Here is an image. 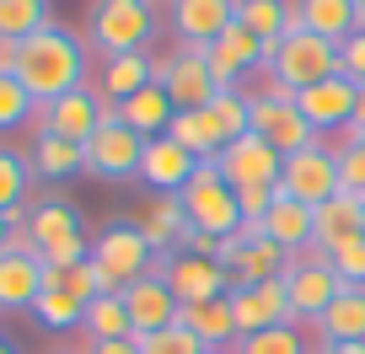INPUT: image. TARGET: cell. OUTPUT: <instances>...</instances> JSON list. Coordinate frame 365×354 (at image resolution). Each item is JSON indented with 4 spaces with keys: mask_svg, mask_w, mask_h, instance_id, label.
<instances>
[{
    "mask_svg": "<svg viewBox=\"0 0 365 354\" xmlns=\"http://www.w3.org/2000/svg\"><path fill=\"white\" fill-rule=\"evenodd\" d=\"M140 156H145V140L118 118V103H108L97 135L86 140V172L103 183H129V177H140Z\"/></svg>",
    "mask_w": 365,
    "mask_h": 354,
    "instance_id": "cell-6",
    "label": "cell"
},
{
    "mask_svg": "<svg viewBox=\"0 0 365 354\" xmlns=\"http://www.w3.org/2000/svg\"><path fill=\"white\" fill-rule=\"evenodd\" d=\"M365 236V199L360 194H333L328 204H317V252H339L344 241H360Z\"/></svg>",
    "mask_w": 365,
    "mask_h": 354,
    "instance_id": "cell-22",
    "label": "cell"
},
{
    "mask_svg": "<svg viewBox=\"0 0 365 354\" xmlns=\"http://www.w3.org/2000/svg\"><path fill=\"white\" fill-rule=\"evenodd\" d=\"M0 354H16V343H6V338H0Z\"/></svg>",
    "mask_w": 365,
    "mask_h": 354,
    "instance_id": "cell-51",
    "label": "cell"
},
{
    "mask_svg": "<svg viewBox=\"0 0 365 354\" xmlns=\"http://www.w3.org/2000/svg\"><path fill=\"white\" fill-rule=\"evenodd\" d=\"M339 76H349L354 86L365 80V27H360L354 38H344V43H339Z\"/></svg>",
    "mask_w": 365,
    "mask_h": 354,
    "instance_id": "cell-44",
    "label": "cell"
},
{
    "mask_svg": "<svg viewBox=\"0 0 365 354\" xmlns=\"http://www.w3.org/2000/svg\"><path fill=\"white\" fill-rule=\"evenodd\" d=\"M172 27L188 48H210L226 27H237V0H172Z\"/></svg>",
    "mask_w": 365,
    "mask_h": 354,
    "instance_id": "cell-18",
    "label": "cell"
},
{
    "mask_svg": "<svg viewBox=\"0 0 365 354\" xmlns=\"http://www.w3.org/2000/svg\"><path fill=\"white\" fill-rule=\"evenodd\" d=\"M103 113H108V103L91 86H76V92H65V97H54V103H43L38 108V135H59V140H76V145H86L91 135H97V124H103Z\"/></svg>",
    "mask_w": 365,
    "mask_h": 354,
    "instance_id": "cell-13",
    "label": "cell"
},
{
    "mask_svg": "<svg viewBox=\"0 0 365 354\" xmlns=\"http://www.w3.org/2000/svg\"><path fill=\"white\" fill-rule=\"evenodd\" d=\"M339 188L365 199V140H354L349 150H339Z\"/></svg>",
    "mask_w": 365,
    "mask_h": 354,
    "instance_id": "cell-43",
    "label": "cell"
},
{
    "mask_svg": "<svg viewBox=\"0 0 365 354\" xmlns=\"http://www.w3.org/2000/svg\"><path fill=\"white\" fill-rule=\"evenodd\" d=\"M150 80H156V59L150 54H118V59H103V86H97V97H103V103H124V97L145 92Z\"/></svg>",
    "mask_w": 365,
    "mask_h": 354,
    "instance_id": "cell-30",
    "label": "cell"
},
{
    "mask_svg": "<svg viewBox=\"0 0 365 354\" xmlns=\"http://www.w3.org/2000/svg\"><path fill=\"white\" fill-rule=\"evenodd\" d=\"M48 22V0H0V38L11 43H27L33 33H43Z\"/></svg>",
    "mask_w": 365,
    "mask_h": 354,
    "instance_id": "cell-36",
    "label": "cell"
},
{
    "mask_svg": "<svg viewBox=\"0 0 365 354\" xmlns=\"http://www.w3.org/2000/svg\"><path fill=\"white\" fill-rule=\"evenodd\" d=\"M194 172H199V161L188 156L172 135L145 140V156H140V183H150L156 194H182Z\"/></svg>",
    "mask_w": 365,
    "mask_h": 354,
    "instance_id": "cell-20",
    "label": "cell"
},
{
    "mask_svg": "<svg viewBox=\"0 0 365 354\" xmlns=\"http://www.w3.org/2000/svg\"><path fill=\"white\" fill-rule=\"evenodd\" d=\"M43 296V258L0 252V311H33Z\"/></svg>",
    "mask_w": 365,
    "mask_h": 354,
    "instance_id": "cell-23",
    "label": "cell"
},
{
    "mask_svg": "<svg viewBox=\"0 0 365 354\" xmlns=\"http://www.w3.org/2000/svg\"><path fill=\"white\" fill-rule=\"evenodd\" d=\"M86 343H108V338H135V322H129L124 296H97L86 306Z\"/></svg>",
    "mask_w": 365,
    "mask_h": 354,
    "instance_id": "cell-33",
    "label": "cell"
},
{
    "mask_svg": "<svg viewBox=\"0 0 365 354\" xmlns=\"http://www.w3.org/2000/svg\"><path fill=\"white\" fill-rule=\"evenodd\" d=\"M161 279L172 285L178 306H199V301H220L231 296V274L220 258H194V252H156L150 263Z\"/></svg>",
    "mask_w": 365,
    "mask_h": 354,
    "instance_id": "cell-7",
    "label": "cell"
},
{
    "mask_svg": "<svg viewBox=\"0 0 365 354\" xmlns=\"http://www.w3.org/2000/svg\"><path fill=\"white\" fill-rule=\"evenodd\" d=\"M86 33L103 59L145 54V43L156 38V0H97Z\"/></svg>",
    "mask_w": 365,
    "mask_h": 354,
    "instance_id": "cell-3",
    "label": "cell"
},
{
    "mask_svg": "<svg viewBox=\"0 0 365 354\" xmlns=\"http://www.w3.org/2000/svg\"><path fill=\"white\" fill-rule=\"evenodd\" d=\"M33 183V161L16 156V150H0V215H16Z\"/></svg>",
    "mask_w": 365,
    "mask_h": 354,
    "instance_id": "cell-39",
    "label": "cell"
},
{
    "mask_svg": "<svg viewBox=\"0 0 365 354\" xmlns=\"http://www.w3.org/2000/svg\"><path fill=\"white\" fill-rule=\"evenodd\" d=\"M16 80L38 97V108L76 92V86H86V48H81V38L65 33V27L33 33L22 43V59H16Z\"/></svg>",
    "mask_w": 365,
    "mask_h": 354,
    "instance_id": "cell-1",
    "label": "cell"
},
{
    "mask_svg": "<svg viewBox=\"0 0 365 354\" xmlns=\"http://www.w3.org/2000/svg\"><path fill=\"white\" fill-rule=\"evenodd\" d=\"M354 11H360V27H365V0H354Z\"/></svg>",
    "mask_w": 365,
    "mask_h": 354,
    "instance_id": "cell-52",
    "label": "cell"
},
{
    "mask_svg": "<svg viewBox=\"0 0 365 354\" xmlns=\"http://www.w3.org/2000/svg\"><path fill=\"white\" fill-rule=\"evenodd\" d=\"M27 161H33L38 177H76V172H86V145L59 140V135H38Z\"/></svg>",
    "mask_w": 365,
    "mask_h": 354,
    "instance_id": "cell-32",
    "label": "cell"
},
{
    "mask_svg": "<svg viewBox=\"0 0 365 354\" xmlns=\"http://www.w3.org/2000/svg\"><path fill=\"white\" fill-rule=\"evenodd\" d=\"M263 236L279 241V247L296 258V252H307L312 241H317V209L274 188V204H269V215H263Z\"/></svg>",
    "mask_w": 365,
    "mask_h": 354,
    "instance_id": "cell-21",
    "label": "cell"
},
{
    "mask_svg": "<svg viewBox=\"0 0 365 354\" xmlns=\"http://www.w3.org/2000/svg\"><path fill=\"white\" fill-rule=\"evenodd\" d=\"M210 113H215V124H220V135H226V145H231V140H242V135H252V97L242 92V86H231V92H215V97H210Z\"/></svg>",
    "mask_w": 365,
    "mask_h": 354,
    "instance_id": "cell-37",
    "label": "cell"
},
{
    "mask_svg": "<svg viewBox=\"0 0 365 354\" xmlns=\"http://www.w3.org/2000/svg\"><path fill=\"white\" fill-rule=\"evenodd\" d=\"M38 118V97L16 76H0V129H22Z\"/></svg>",
    "mask_w": 365,
    "mask_h": 354,
    "instance_id": "cell-40",
    "label": "cell"
},
{
    "mask_svg": "<svg viewBox=\"0 0 365 354\" xmlns=\"http://www.w3.org/2000/svg\"><path fill=\"white\" fill-rule=\"evenodd\" d=\"M81 354H140L135 338H108V343H86Z\"/></svg>",
    "mask_w": 365,
    "mask_h": 354,
    "instance_id": "cell-46",
    "label": "cell"
},
{
    "mask_svg": "<svg viewBox=\"0 0 365 354\" xmlns=\"http://www.w3.org/2000/svg\"><path fill=\"white\" fill-rule=\"evenodd\" d=\"M33 317L43 322L48 333H76L81 322H86V306H81L76 296H65V290H48V285H43V296H38Z\"/></svg>",
    "mask_w": 365,
    "mask_h": 354,
    "instance_id": "cell-38",
    "label": "cell"
},
{
    "mask_svg": "<svg viewBox=\"0 0 365 354\" xmlns=\"http://www.w3.org/2000/svg\"><path fill=\"white\" fill-rule=\"evenodd\" d=\"M317 354H365V343H322L317 338Z\"/></svg>",
    "mask_w": 365,
    "mask_h": 354,
    "instance_id": "cell-48",
    "label": "cell"
},
{
    "mask_svg": "<svg viewBox=\"0 0 365 354\" xmlns=\"http://www.w3.org/2000/svg\"><path fill=\"white\" fill-rule=\"evenodd\" d=\"M252 135H263L279 156H296V150L317 145V129L301 118L296 97H252Z\"/></svg>",
    "mask_w": 365,
    "mask_h": 354,
    "instance_id": "cell-15",
    "label": "cell"
},
{
    "mask_svg": "<svg viewBox=\"0 0 365 354\" xmlns=\"http://www.w3.org/2000/svg\"><path fill=\"white\" fill-rule=\"evenodd\" d=\"M16 59H22V43L0 38V76H16Z\"/></svg>",
    "mask_w": 365,
    "mask_h": 354,
    "instance_id": "cell-47",
    "label": "cell"
},
{
    "mask_svg": "<svg viewBox=\"0 0 365 354\" xmlns=\"http://www.w3.org/2000/svg\"><path fill=\"white\" fill-rule=\"evenodd\" d=\"M354 97H360V86H354L349 76H328V80H317V86H307V92H296V108L322 135V129H349L354 124Z\"/></svg>",
    "mask_w": 365,
    "mask_h": 354,
    "instance_id": "cell-16",
    "label": "cell"
},
{
    "mask_svg": "<svg viewBox=\"0 0 365 354\" xmlns=\"http://www.w3.org/2000/svg\"><path fill=\"white\" fill-rule=\"evenodd\" d=\"M296 6H301L307 33L328 38V43H344V38L360 33V11H354V0H296Z\"/></svg>",
    "mask_w": 365,
    "mask_h": 354,
    "instance_id": "cell-31",
    "label": "cell"
},
{
    "mask_svg": "<svg viewBox=\"0 0 365 354\" xmlns=\"http://www.w3.org/2000/svg\"><path fill=\"white\" fill-rule=\"evenodd\" d=\"M156 80L167 86V97H172L178 113H188V108H210V97L220 92L215 76H210L205 48H188V43L172 48L167 59H156Z\"/></svg>",
    "mask_w": 365,
    "mask_h": 354,
    "instance_id": "cell-11",
    "label": "cell"
},
{
    "mask_svg": "<svg viewBox=\"0 0 365 354\" xmlns=\"http://www.w3.org/2000/svg\"><path fill=\"white\" fill-rule=\"evenodd\" d=\"M263 70H269V80H263L258 97H296L307 86H317V80L339 76V43H328V38L301 27V33L263 48Z\"/></svg>",
    "mask_w": 365,
    "mask_h": 354,
    "instance_id": "cell-2",
    "label": "cell"
},
{
    "mask_svg": "<svg viewBox=\"0 0 365 354\" xmlns=\"http://www.w3.org/2000/svg\"><path fill=\"white\" fill-rule=\"evenodd\" d=\"M135 343H140V354H210L182 322H172V328H161V333H145V338H135Z\"/></svg>",
    "mask_w": 365,
    "mask_h": 354,
    "instance_id": "cell-41",
    "label": "cell"
},
{
    "mask_svg": "<svg viewBox=\"0 0 365 354\" xmlns=\"http://www.w3.org/2000/svg\"><path fill=\"white\" fill-rule=\"evenodd\" d=\"M182 209H188V226L194 231H210L215 241L237 236L242 231V204H237V188L220 177L215 161H199V172L188 177V188H182Z\"/></svg>",
    "mask_w": 365,
    "mask_h": 354,
    "instance_id": "cell-4",
    "label": "cell"
},
{
    "mask_svg": "<svg viewBox=\"0 0 365 354\" xmlns=\"http://www.w3.org/2000/svg\"><path fill=\"white\" fill-rule=\"evenodd\" d=\"M279 194L301 199V204H328L333 194H339V156H333V145H307L296 150V156H285V172H279Z\"/></svg>",
    "mask_w": 365,
    "mask_h": 354,
    "instance_id": "cell-9",
    "label": "cell"
},
{
    "mask_svg": "<svg viewBox=\"0 0 365 354\" xmlns=\"http://www.w3.org/2000/svg\"><path fill=\"white\" fill-rule=\"evenodd\" d=\"M285 290H290V311H296V322H317L322 311L333 306V296L344 290V279H339V269L328 263V252L307 247V252L290 258Z\"/></svg>",
    "mask_w": 365,
    "mask_h": 354,
    "instance_id": "cell-8",
    "label": "cell"
},
{
    "mask_svg": "<svg viewBox=\"0 0 365 354\" xmlns=\"http://www.w3.org/2000/svg\"><path fill=\"white\" fill-rule=\"evenodd\" d=\"M226 354H317V343L301 333V322H285V328L252 333V338H237Z\"/></svg>",
    "mask_w": 365,
    "mask_h": 354,
    "instance_id": "cell-34",
    "label": "cell"
},
{
    "mask_svg": "<svg viewBox=\"0 0 365 354\" xmlns=\"http://www.w3.org/2000/svg\"><path fill=\"white\" fill-rule=\"evenodd\" d=\"M349 129H360V135H365V80H360V97H354V124Z\"/></svg>",
    "mask_w": 365,
    "mask_h": 354,
    "instance_id": "cell-49",
    "label": "cell"
},
{
    "mask_svg": "<svg viewBox=\"0 0 365 354\" xmlns=\"http://www.w3.org/2000/svg\"><path fill=\"white\" fill-rule=\"evenodd\" d=\"M312 328H317L322 343H365V290L344 285L339 296H333V306L322 311Z\"/></svg>",
    "mask_w": 365,
    "mask_h": 354,
    "instance_id": "cell-27",
    "label": "cell"
},
{
    "mask_svg": "<svg viewBox=\"0 0 365 354\" xmlns=\"http://www.w3.org/2000/svg\"><path fill=\"white\" fill-rule=\"evenodd\" d=\"M178 322L194 333L210 354H226L231 343H237V317H231V301L226 296H220V301H199V306H182Z\"/></svg>",
    "mask_w": 365,
    "mask_h": 354,
    "instance_id": "cell-25",
    "label": "cell"
},
{
    "mask_svg": "<svg viewBox=\"0 0 365 354\" xmlns=\"http://www.w3.org/2000/svg\"><path fill=\"white\" fill-rule=\"evenodd\" d=\"M167 135L178 140V145L188 150L194 161H215L220 150H226V135H220V124H215V113H210V108H188V113H172Z\"/></svg>",
    "mask_w": 365,
    "mask_h": 354,
    "instance_id": "cell-29",
    "label": "cell"
},
{
    "mask_svg": "<svg viewBox=\"0 0 365 354\" xmlns=\"http://www.w3.org/2000/svg\"><path fill=\"white\" fill-rule=\"evenodd\" d=\"M172 113H178V108H172V97H167V86H161V80H150L145 92H135V97H124V103H118V118H124L140 140L167 135Z\"/></svg>",
    "mask_w": 365,
    "mask_h": 354,
    "instance_id": "cell-28",
    "label": "cell"
},
{
    "mask_svg": "<svg viewBox=\"0 0 365 354\" xmlns=\"http://www.w3.org/2000/svg\"><path fill=\"white\" fill-rule=\"evenodd\" d=\"M220 263H226L231 285H258V279H285L290 269V252L269 236H226L220 241Z\"/></svg>",
    "mask_w": 365,
    "mask_h": 354,
    "instance_id": "cell-14",
    "label": "cell"
},
{
    "mask_svg": "<svg viewBox=\"0 0 365 354\" xmlns=\"http://www.w3.org/2000/svg\"><path fill=\"white\" fill-rule=\"evenodd\" d=\"M328 263L339 269V279H344V285L365 290V236H360V241H344L339 252H328Z\"/></svg>",
    "mask_w": 365,
    "mask_h": 354,
    "instance_id": "cell-42",
    "label": "cell"
},
{
    "mask_svg": "<svg viewBox=\"0 0 365 354\" xmlns=\"http://www.w3.org/2000/svg\"><path fill=\"white\" fill-rule=\"evenodd\" d=\"M205 59H210V76H215V86L220 92H231L247 70H263V43L247 33V27H226V33L215 38V43L205 48Z\"/></svg>",
    "mask_w": 365,
    "mask_h": 354,
    "instance_id": "cell-17",
    "label": "cell"
},
{
    "mask_svg": "<svg viewBox=\"0 0 365 354\" xmlns=\"http://www.w3.org/2000/svg\"><path fill=\"white\" fill-rule=\"evenodd\" d=\"M237 204H242V226H263V215L274 204V188H242Z\"/></svg>",
    "mask_w": 365,
    "mask_h": 354,
    "instance_id": "cell-45",
    "label": "cell"
},
{
    "mask_svg": "<svg viewBox=\"0 0 365 354\" xmlns=\"http://www.w3.org/2000/svg\"><path fill=\"white\" fill-rule=\"evenodd\" d=\"M124 306H129V322H135V338L172 328V322H178V311H182V306H178V296H172V285L156 274V269L124 290Z\"/></svg>",
    "mask_w": 365,
    "mask_h": 354,
    "instance_id": "cell-19",
    "label": "cell"
},
{
    "mask_svg": "<svg viewBox=\"0 0 365 354\" xmlns=\"http://www.w3.org/2000/svg\"><path fill=\"white\" fill-rule=\"evenodd\" d=\"M150 263H156V252H150V241L135 226H108L103 236L91 241V269H97L108 296H124L135 279L150 274Z\"/></svg>",
    "mask_w": 365,
    "mask_h": 354,
    "instance_id": "cell-5",
    "label": "cell"
},
{
    "mask_svg": "<svg viewBox=\"0 0 365 354\" xmlns=\"http://www.w3.org/2000/svg\"><path fill=\"white\" fill-rule=\"evenodd\" d=\"M135 231L150 241V252H178L182 231H188V209L178 194H150L135 215Z\"/></svg>",
    "mask_w": 365,
    "mask_h": 354,
    "instance_id": "cell-24",
    "label": "cell"
},
{
    "mask_svg": "<svg viewBox=\"0 0 365 354\" xmlns=\"http://www.w3.org/2000/svg\"><path fill=\"white\" fill-rule=\"evenodd\" d=\"M226 301H231V317H237V338H252V333H269V328H285V322H296L285 279L231 285V296H226Z\"/></svg>",
    "mask_w": 365,
    "mask_h": 354,
    "instance_id": "cell-10",
    "label": "cell"
},
{
    "mask_svg": "<svg viewBox=\"0 0 365 354\" xmlns=\"http://www.w3.org/2000/svg\"><path fill=\"white\" fill-rule=\"evenodd\" d=\"M11 231H16V215H0V252L11 247Z\"/></svg>",
    "mask_w": 365,
    "mask_h": 354,
    "instance_id": "cell-50",
    "label": "cell"
},
{
    "mask_svg": "<svg viewBox=\"0 0 365 354\" xmlns=\"http://www.w3.org/2000/svg\"><path fill=\"white\" fill-rule=\"evenodd\" d=\"M215 167H220V177H226L237 194L242 188H279L285 156H279L263 135H242V140H231V145L215 156Z\"/></svg>",
    "mask_w": 365,
    "mask_h": 354,
    "instance_id": "cell-12",
    "label": "cell"
},
{
    "mask_svg": "<svg viewBox=\"0 0 365 354\" xmlns=\"http://www.w3.org/2000/svg\"><path fill=\"white\" fill-rule=\"evenodd\" d=\"M27 231H33V247H38V258H43V252H54V247H65V241L81 236V209L54 194L27 215Z\"/></svg>",
    "mask_w": 365,
    "mask_h": 354,
    "instance_id": "cell-26",
    "label": "cell"
},
{
    "mask_svg": "<svg viewBox=\"0 0 365 354\" xmlns=\"http://www.w3.org/2000/svg\"><path fill=\"white\" fill-rule=\"evenodd\" d=\"M285 11H290V0H237V22L247 27L263 48L285 38Z\"/></svg>",
    "mask_w": 365,
    "mask_h": 354,
    "instance_id": "cell-35",
    "label": "cell"
}]
</instances>
